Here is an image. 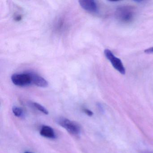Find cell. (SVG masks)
Returning a JSON list of instances; mask_svg holds the SVG:
<instances>
[{
  "label": "cell",
  "mask_w": 153,
  "mask_h": 153,
  "mask_svg": "<svg viewBox=\"0 0 153 153\" xmlns=\"http://www.w3.org/2000/svg\"><path fill=\"white\" fill-rule=\"evenodd\" d=\"M115 15L117 20L121 23L128 24L133 21L135 11L131 6H122L116 9Z\"/></svg>",
  "instance_id": "cell-1"
},
{
  "label": "cell",
  "mask_w": 153,
  "mask_h": 153,
  "mask_svg": "<svg viewBox=\"0 0 153 153\" xmlns=\"http://www.w3.org/2000/svg\"><path fill=\"white\" fill-rule=\"evenodd\" d=\"M57 123L66 130L69 133L74 136H79L81 133V128L78 123L74 121L63 117L56 120Z\"/></svg>",
  "instance_id": "cell-2"
},
{
  "label": "cell",
  "mask_w": 153,
  "mask_h": 153,
  "mask_svg": "<svg viewBox=\"0 0 153 153\" xmlns=\"http://www.w3.org/2000/svg\"><path fill=\"white\" fill-rule=\"evenodd\" d=\"M104 53L106 59L110 62L114 68L122 75H125L126 70L121 60L116 57L110 50L105 49Z\"/></svg>",
  "instance_id": "cell-3"
},
{
  "label": "cell",
  "mask_w": 153,
  "mask_h": 153,
  "mask_svg": "<svg viewBox=\"0 0 153 153\" xmlns=\"http://www.w3.org/2000/svg\"><path fill=\"white\" fill-rule=\"evenodd\" d=\"M11 79L13 84L18 86H26L32 84L29 73L13 74L11 76Z\"/></svg>",
  "instance_id": "cell-4"
},
{
  "label": "cell",
  "mask_w": 153,
  "mask_h": 153,
  "mask_svg": "<svg viewBox=\"0 0 153 153\" xmlns=\"http://www.w3.org/2000/svg\"><path fill=\"white\" fill-rule=\"evenodd\" d=\"M79 5L85 10L92 13L98 12V7L96 1L94 0H80L79 1Z\"/></svg>",
  "instance_id": "cell-5"
},
{
  "label": "cell",
  "mask_w": 153,
  "mask_h": 153,
  "mask_svg": "<svg viewBox=\"0 0 153 153\" xmlns=\"http://www.w3.org/2000/svg\"><path fill=\"white\" fill-rule=\"evenodd\" d=\"M31 76L32 84L42 88L47 87L49 85L48 81L42 77L33 73H29Z\"/></svg>",
  "instance_id": "cell-6"
},
{
  "label": "cell",
  "mask_w": 153,
  "mask_h": 153,
  "mask_svg": "<svg viewBox=\"0 0 153 153\" xmlns=\"http://www.w3.org/2000/svg\"><path fill=\"white\" fill-rule=\"evenodd\" d=\"M40 133L41 136L46 138L53 139L56 137L54 130L52 127L47 125H43L41 127Z\"/></svg>",
  "instance_id": "cell-7"
},
{
  "label": "cell",
  "mask_w": 153,
  "mask_h": 153,
  "mask_svg": "<svg viewBox=\"0 0 153 153\" xmlns=\"http://www.w3.org/2000/svg\"><path fill=\"white\" fill-rule=\"evenodd\" d=\"M12 112L15 116L17 117H24V112L23 109L20 107H18L17 106H14L12 107Z\"/></svg>",
  "instance_id": "cell-8"
},
{
  "label": "cell",
  "mask_w": 153,
  "mask_h": 153,
  "mask_svg": "<svg viewBox=\"0 0 153 153\" xmlns=\"http://www.w3.org/2000/svg\"><path fill=\"white\" fill-rule=\"evenodd\" d=\"M33 105L34 107H35L38 111H41L42 113L45 114H49V111L48 110L42 105L37 102L33 103Z\"/></svg>",
  "instance_id": "cell-9"
},
{
  "label": "cell",
  "mask_w": 153,
  "mask_h": 153,
  "mask_svg": "<svg viewBox=\"0 0 153 153\" xmlns=\"http://www.w3.org/2000/svg\"><path fill=\"white\" fill-rule=\"evenodd\" d=\"M83 111H84V113H85L87 115H88V116H92L93 114H94V113H93L91 110L87 109V108H84V109H83Z\"/></svg>",
  "instance_id": "cell-10"
},
{
  "label": "cell",
  "mask_w": 153,
  "mask_h": 153,
  "mask_svg": "<svg viewBox=\"0 0 153 153\" xmlns=\"http://www.w3.org/2000/svg\"><path fill=\"white\" fill-rule=\"evenodd\" d=\"M145 53H153V47L148 48L144 51Z\"/></svg>",
  "instance_id": "cell-11"
},
{
  "label": "cell",
  "mask_w": 153,
  "mask_h": 153,
  "mask_svg": "<svg viewBox=\"0 0 153 153\" xmlns=\"http://www.w3.org/2000/svg\"><path fill=\"white\" fill-rule=\"evenodd\" d=\"M16 21H19V20L21 19V16H17V17H16Z\"/></svg>",
  "instance_id": "cell-12"
},
{
  "label": "cell",
  "mask_w": 153,
  "mask_h": 153,
  "mask_svg": "<svg viewBox=\"0 0 153 153\" xmlns=\"http://www.w3.org/2000/svg\"><path fill=\"white\" fill-rule=\"evenodd\" d=\"M25 153H32V152H28V151H26V152H25Z\"/></svg>",
  "instance_id": "cell-13"
}]
</instances>
